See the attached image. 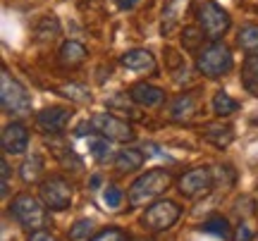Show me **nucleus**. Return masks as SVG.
<instances>
[{
    "label": "nucleus",
    "instance_id": "nucleus-1",
    "mask_svg": "<svg viewBox=\"0 0 258 241\" xmlns=\"http://www.w3.org/2000/svg\"><path fill=\"white\" fill-rule=\"evenodd\" d=\"M170 184H172V175L167 170H148L146 175H141L134 184L129 186L127 198L132 205H144L151 198L163 194Z\"/></svg>",
    "mask_w": 258,
    "mask_h": 241
},
{
    "label": "nucleus",
    "instance_id": "nucleus-2",
    "mask_svg": "<svg viewBox=\"0 0 258 241\" xmlns=\"http://www.w3.org/2000/svg\"><path fill=\"white\" fill-rule=\"evenodd\" d=\"M0 103H3V110L12 117H24L31 112V98L27 89L8 69L0 72Z\"/></svg>",
    "mask_w": 258,
    "mask_h": 241
},
{
    "label": "nucleus",
    "instance_id": "nucleus-3",
    "mask_svg": "<svg viewBox=\"0 0 258 241\" xmlns=\"http://www.w3.org/2000/svg\"><path fill=\"white\" fill-rule=\"evenodd\" d=\"M234 60H232V53L227 46H222L218 41L208 43L206 48L199 50V57H196V67L203 76L208 79H218V76H225L232 69Z\"/></svg>",
    "mask_w": 258,
    "mask_h": 241
},
{
    "label": "nucleus",
    "instance_id": "nucleus-4",
    "mask_svg": "<svg viewBox=\"0 0 258 241\" xmlns=\"http://www.w3.org/2000/svg\"><path fill=\"white\" fill-rule=\"evenodd\" d=\"M48 205L43 201H38L36 196L31 194H19L15 196V201H12V215H15V220H17L22 227H27L31 232H36V229H43L48 224Z\"/></svg>",
    "mask_w": 258,
    "mask_h": 241
},
{
    "label": "nucleus",
    "instance_id": "nucleus-5",
    "mask_svg": "<svg viewBox=\"0 0 258 241\" xmlns=\"http://www.w3.org/2000/svg\"><path fill=\"white\" fill-rule=\"evenodd\" d=\"M196 19H199V27L203 29V34L208 38H220L227 29H230V15H227V10L220 8L218 3H213V0H206L199 5L196 10Z\"/></svg>",
    "mask_w": 258,
    "mask_h": 241
},
{
    "label": "nucleus",
    "instance_id": "nucleus-6",
    "mask_svg": "<svg viewBox=\"0 0 258 241\" xmlns=\"http://www.w3.org/2000/svg\"><path fill=\"white\" fill-rule=\"evenodd\" d=\"M41 201L48 205V210H67L72 205V184L62 177H48L38 186Z\"/></svg>",
    "mask_w": 258,
    "mask_h": 241
},
{
    "label": "nucleus",
    "instance_id": "nucleus-7",
    "mask_svg": "<svg viewBox=\"0 0 258 241\" xmlns=\"http://www.w3.org/2000/svg\"><path fill=\"white\" fill-rule=\"evenodd\" d=\"M91 124H93V129L98 131L101 136H105L108 141L127 143V141H134V136H137V131H134V127H132L129 122L115 117L110 112H98V115H93Z\"/></svg>",
    "mask_w": 258,
    "mask_h": 241
},
{
    "label": "nucleus",
    "instance_id": "nucleus-8",
    "mask_svg": "<svg viewBox=\"0 0 258 241\" xmlns=\"http://www.w3.org/2000/svg\"><path fill=\"white\" fill-rule=\"evenodd\" d=\"M179 205L172 203V201H156L153 205H148L144 217H141V224L146 229H153V232H163V229H170L172 224L179 220Z\"/></svg>",
    "mask_w": 258,
    "mask_h": 241
},
{
    "label": "nucleus",
    "instance_id": "nucleus-9",
    "mask_svg": "<svg viewBox=\"0 0 258 241\" xmlns=\"http://www.w3.org/2000/svg\"><path fill=\"white\" fill-rule=\"evenodd\" d=\"M213 186V172L208 167H194L189 172L182 175L179 179V191L186 198H194V196H201L203 191H208Z\"/></svg>",
    "mask_w": 258,
    "mask_h": 241
},
{
    "label": "nucleus",
    "instance_id": "nucleus-10",
    "mask_svg": "<svg viewBox=\"0 0 258 241\" xmlns=\"http://www.w3.org/2000/svg\"><path fill=\"white\" fill-rule=\"evenodd\" d=\"M74 112L70 108H60V105H53V108H46L36 115V127L43 134H60V131L70 124Z\"/></svg>",
    "mask_w": 258,
    "mask_h": 241
},
{
    "label": "nucleus",
    "instance_id": "nucleus-11",
    "mask_svg": "<svg viewBox=\"0 0 258 241\" xmlns=\"http://www.w3.org/2000/svg\"><path fill=\"white\" fill-rule=\"evenodd\" d=\"M0 143H3V150H5L8 155H22V153L29 148V131H27V127H24V124H19V122H10L8 127L3 129Z\"/></svg>",
    "mask_w": 258,
    "mask_h": 241
},
{
    "label": "nucleus",
    "instance_id": "nucleus-12",
    "mask_svg": "<svg viewBox=\"0 0 258 241\" xmlns=\"http://www.w3.org/2000/svg\"><path fill=\"white\" fill-rule=\"evenodd\" d=\"M122 65L132 72L146 74V72H156V57H153V53H148L146 48H134V50L122 55Z\"/></svg>",
    "mask_w": 258,
    "mask_h": 241
},
{
    "label": "nucleus",
    "instance_id": "nucleus-13",
    "mask_svg": "<svg viewBox=\"0 0 258 241\" xmlns=\"http://www.w3.org/2000/svg\"><path fill=\"white\" fill-rule=\"evenodd\" d=\"M132 101L139 103V105H146V108H153V105H160L163 98H165V93L160 91L158 86H151V84H134L132 86Z\"/></svg>",
    "mask_w": 258,
    "mask_h": 241
},
{
    "label": "nucleus",
    "instance_id": "nucleus-14",
    "mask_svg": "<svg viewBox=\"0 0 258 241\" xmlns=\"http://www.w3.org/2000/svg\"><path fill=\"white\" fill-rule=\"evenodd\" d=\"M57 57H60V65L62 67H79L86 60V48L79 43V41H64L62 48H60V53H57Z\"/></svg>",
    "mask_w": 258,
    "mask_h": 241
},
{
    "label": "nucleus",
    "instance_id": "nucleus-15",
    "mask_svg": "<svg viewBox=\"0 0 258 241\" xmlns=\"http://www.w3.org/2000/svg\"><path fill=\"white\" fill-rule=\"evenodd\" d=\"M186 5H189V0H167L165 3V10H163V36L172 31V27L184 15Z\"/></svg>",
    "mask_w": 258,
    "mask_h": 241
},
{
    "label": "nucleus",
    "instance_id": "nucleus-16",
    "mask_svg": "<svg viewBox=\"0 0 258 241\" xmlns=\"http://www.w3.org/2000/svg\"><path fill=\"white\" fill-rule=\"evenodd\" d=\"M141 165H144V153L137 148H122L115 155V167L120 172H132V170H139Z\"/></svg>",
    "mask_w": 258,
    "mask_h": 241
},
{
    "label": "nucleus",
    "instance_id": "nucleus-17",
    "mask_svg": "<svg viewBox=\"0 0 258 241\" xmlns=\"http://www.w3.org/2000/svg\"><path fill=\"white\" fill-rule=\"evenodd\" d=\"M194 112H196V101H194L191 93H184V96H179V98L172 103V108H170V115H172V120H177V122L189 120Z\"/></svg>",
    "mask_w": 258,
    "mask_h": 241
},
{
    "label": "nucleus",
    "instance_id": "nucleus-18",
    "mask_svg": "<svg viewBox=\"0 0 258 241\" xmlns=\"http://www.w3.org/2000/svg\"><path fill=\"white\" fill-rule=\"evenodd\" d=\"M41 172H43V158L36 155V153L29 155V158L22 163V167H19V175H22V179H24V184H34V182H38Z\"/></svg>",
    "mask_w": 258,
    "mask_h": 241
},
{
    "label": "nucleus",
    "instance_id": "nucleus-19",
    "mask_svg": "<svg viewBox=\"0 0 258 241\" xmlns=\"http://www.w3.org/2000/svg\"><path fill=\"white\" fill-rule=\"evenodd\" d=\"M237 41H239V46L244 53L258 55V24H246V27H241Z\"/></svg>",
    "mask_w": 258,
    "mask_h": 241
},
{
    "label": "nucleus",
    "instance_id": "nucleus-20",
    "mask_svg": "<svg viewBox=\"0 0 258 241\" xmlns=\"http://www.w3.org/2000/svg\"><path fill=\"white\" fill-rule=\"evenodd\" d=\"M201 229L206 234H213V236H218V239H232V229H230V222L222 217V215H215L211 220H206L201 224Z\"/></svg>",
    "mask_w": 258,
    "mask_h": 241
},
{
    "label": "nucleus",
    "instance_id": "nucleus-21",
    "mask_svg": "<svg viewBox=\"0 0 258 241\" xmlns=\"http://www.w3.org/2000/svg\"><path fill=\"white\" fill-rule=\"evenodd\" d=\"M241 82L246 86V91L258 96V55H249L244 62V72H241Z\"/></svg>",
    "mask_w": 258,
    "mask_h": 241
},
{
    "label": "nucleus",
    "instance_id": "nucleus-22",
    "mask_svg": "<svg viewBox=\"0 0 258 241\" xmlns=\"http://www.w3.org/2000/svg\"><path fill=\"white\" fill-rule=\"evenodd\" d=\"M203 139L213 143V146H218V148H225V146H230L232 139H234V134H232L230 127H208V129L203 131Z\"/></svg>",
    "mask_w": 258,
    "mask_h": 241
},
{
    "label": "nucleus",
    "instance_id": "nucleus-23",
    "mask_svg": "<svg viewBox=\"0 0 258 241\" xmlns=\"http://www.w3.org/2000/svg\"><path fill=\"white\" fill-rule=\"evenodd\" d=\"M213 110H215V115H220V117H227V115L239 110V103L234 101L230 93L218 91L213 96Z\"/></svg>",
    "mask_w": 258,
    "mask_h": 241
},
{
    "label": "nucleus",
    "instance_id": "nucleus-24",
    "mask_svg": "<svg viewBox=\"0 0 258 241\" xmlns=\"http://www.w3.org/2000/svg\"><path fill=\"white\" fill-rule=\"evenodd\" d=\"M57 93H62L64 98H72V101H77V103H91V93H89V89L82 86V84H62V86L57 89Z\"/></svg>",
    "mask_w": 258,
    "mask_h": 241
},
{
    "label": "nucleus",
    "instance_id": "nucleus-25",
    "mask_svg": "<svg viewBox=\"0 0 258 241\" xmlns=\"http://www.w3.org/2000/svg\"><path fill=\"white\" fill-rule=\"evenodd\" d=\"M36 34H38V41H53V38L60 34V24H57V19L55 17H43L41 22H38V29H36Z\"/></svg>",
    "mask_w": 258,
    "mask_h": 241
},
{
    "label": "nucleus",
    "instance_id": "nucleus-26",
    "mask_svg": "<svg viewBox=\"0 0 258 241\" xmlns=\"http://www.w3.org/2000/svg\"><path fill=\"white\" fill-rule=\"evenodd\" d=\"M89 146H91L93 158L98 160V163H105V160H110L112 150H110V143H108V139H105V136H103V139H91V141H89Z\"/></svg>",
    "mask_w": 258,
    "mask_h": 241
},
{
    "label": "nucleus",
    "instance_id": "nucleus-27",
    "mask_svg": "<svg viewBox=\"0 0 258 241\" xmlns=\"http://www.w3.org/2000/svg\"><path fill=\"white\" fill-rule=\"evenodd\" d=\"M91 229H93V222H91V220H79V222L72 227V232H70V239H72V241H84V239H89Z\"/></svg>",
    "mask_w": 258,
    "mask_h": 241
},
{
    "label": "nucleus",
    "instance_id": "nucleus-28",
    "mask_svg": "<svg viewBox=\"0 0 258 241\" xmlns=\"http://www.w3.org/2000/svg\"><path fill=\"white\" fill-rule=\"evenodd\" d=\"M91 241H127V234L117 229V227H110V229H103L93 236Z\"/></svg>",
    "mask_w": 258,
    "mask_h": 241
},
{
    "label": "nucleus",
    "instance_id": "nucleus-29",
    "mask_svg": "<svg viewBox=\"0 0 258 241\" xmlns=\"http://www.w3.org/2000/svg\"><path fill=\"white\" fill-rule=\"evenodd\" d=\"M103 201H105V205L108 208H120V203H122V191L117 189V186H108L105 191H103Z\"/></svg>",
    "mask_w": 258,
    "mask_h": 241
},
{
    "label": "nucleus",
    "instance_id": "nucleus-30",
    "mask_svg": "<svg viewBox=\"0 0 258 241\" xmlns=\"http://www.w3.org/2000/svg\"><path fill=\"white\" fill-rule=\"evenodd\" d=\"M253 239V229H251V224L241 222L237 227V234H234V241H251Z\"/></svg>",
    "mask_w": 258,
    "mask_h": 241
},
{
    "label": "nucleus",
    "instance_id": "nucleus-31",
    "mask_svg": "<svg viewBox=\"0 0 258 241\" xmlns=\"http://www.w3.org/2000/svg\"><path fill=\"white\" fill-rule=\"evenodd\" d=\"M201 36H206V34H199L196 29H186L184 36H182V43H184L186 48H194L196 46V38H201Z\"/></svg>",
    "mask_w": 258,
    "mask_h": 241
},
{
    "label": "nucleus",
    "instance_id": "nucleus-32",
    "mask_svg": "<svg viewBox=\"0 0 258 241\" xmlns=\"http://www.w3.org/2000/svg\"><path fill=\"white\" fill-rule=\"evenodd\" d=\"M29 241H57L53 234H48L46 229H36V232H31Z\"/></svg>",
    "mask_w": 258,
    "mask_h": 241
},
{
    "label": "nucleus",
    "instance_id": "nucleus-33",
    "mask_svg": "<svg viewBox=\"0 0 258 241\" xmlns=\"http://www.w3.org/2000/svg\"><path fill=\"white\" fill-rule=\"evenodd\" d=\"M0 167H3V196H8V186H10V165H8V160H3Z\"/></svg>",
    "mask_w": 258,
    "mask_h": 241
},
{
    "label": "nucleus",
    "instance_id": "nucleus-34",
    "mask_svg": "<svg viewBox=\"0 0 258 241\" xmlns=\"http://www.w3.org/2000/svg\"><path fill=\"white\" fill-rule=\"evenodd\" d=\"M134 3H137V0H117V5H120L122 10H129V8H134Z\"/></svg>",
    "mask_w": 258,
    "mask_h": 241
},
{
    "label": "nucleus",
    "instance_id": "nucleus-35",
    "mask_svg": "<svg viewBox=\"0 0 258 241\" xmlns=\"http://www.w3.org/2000/svg\"><path fill=\"white\" fill-rule=\"evenodd\" d=\"M98 184H101V177H93V179H91V189H98Z\"/></svg>",
    "mask_w": 258,
    "mask_h": 241
}]
</instances>
